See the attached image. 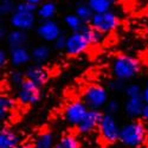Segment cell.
I'll return each instance as SVG.
<instances>
[{
    "mask_svg": "<svg viewBox=\"0 0 148 148\" xmlns=\"http://www.w3.org/2000/svg\"><path fill=\"white\" fill-rule=\"evenodd\" d=\"M123 146L128 148H140L147 141V129L143 122L133 119L125 123L120 130V140Z\"/></svg>",
    "mask_w": 148,
    "mask_h": 148,
    "instance_id": "1",
    "label": "cell"
},
{
    "mask_svg": "<svg viewBox=\"0 0 148 148\" xmlns=\"http://www.w3.org/2000/svg\"><path fill=\"white\" fill-rule=\"evenodd\" d=\"M112 72L115 78L122 82H128L140 75L141 63L133 56L120 55L112 62Z\"/></svg>",
    "mask_w": 148,
    "mask_h": 148,
    "instance_id": "2",
    "label": "cell"
},
{
    "mask_svg": "<svg viewBox=\"0 0 148 148\" xmlns=\"http://www.w3.org/2000/svg\"><path fill=\"white\" fill-rule=\"evenodd\" d=\"M82 97L89 109H102L109 101V92L101 84H90L83 90Z\"/></svg>",
    "mask_w": 148,
    "mask_h": 148,
    "instance_id": "3",
    "label": "cell"
},
{
    "mask_svg": "<svg viewBox=\"0 0 148 148\" xmlns=\"http://www.w3.org/2000/svg\"><path fill=\"white\" fill-rule=\"evenodd\" d=\"M38 84L29 78H25L17 87V98L24 106H34L40 101L42 92Z\"/></svg>",
    "mask_w": 148,
    "mask_h": 148,
    "instance_id": "4",
    "label": "cell"
},
{
    "mask_svg": "<svg viewBox=\"0 0 148 148\" xmlns=\"http://www.w3.org/2000/svg\"><path fill=\"white\" fill-rule=\"evenodd\" d=\"M97 129L100 132L102 140H104L109 145H113L120 140L121 127L119 126L117 120L115 119V116L113 114L104 113Z\"/></svg>",
    "mask_w": 148,
    "mask_h": 148,
    "instance_id": "5",
    "label": "cell"
},
{
    "mask_svg": "<svg viewBox=\"0 0 148 148\" xmlns=\"http://www.w3.org/2000/svg\"><path fill=\"white\" fill-rule=\"evenodd\" d=\"M90 45H92L91 42L82 30L72 31L66 38V46L64 51L69 56H78L87 51Z\"/></svg>",
    "mask_w": 148,
    "mask_h": 148,
    "instance_id": "6",
    "label": "cell"
},
{
    "mask_svg": "<svg viewBox=\"0 0 148 148\" xmlns=\"http://www.w3.org/2000/svg\"><path fill=\"white\" fill-rule=\"evenodd\" d=\"M89 24L91 26H94L96 30L101 31L106 34V33L113 32L114 30L117 29L120 24V19L113 11H108V12H103V13H94Z\"/></svg>",
    "mask_w": 148,
    "mask_h": 148,
    "instance_id": "7",
    "label": "cell"
},
{
    "mask_svg": "<svg viewBox=\"0 0 148 148\" xmlns=\"http://www.w3.org/2000/svg\"><path fill=\"white\" fill-rule=\"evenodd\" d=\"M88 110H89V107L85 104V102L83 100L82 101L81 100L71 101L64 108V113H63L64 120L68 125L77 127V125L82 121V119L85 116V114L88 113Z\"/></svg>",
    "mask_w": 148,
    "mask_h": 148,
    "instance_id": "8",
    "label": "cell"
},
{
    "mask_svg": "<svg viewBox=\"0 0 148 148\" xmlns=\"http://www.w3.org/2000/svg\"><path fill=\"white\" fill-rule=\"evenodd\" d=\"M103 115L104 113L101 112V109H89L82 121L77 125L78 133L82 135H88L92 133L96 128H98Z\"/></svg>",
    "mask_w": 148,
    "mask_h": 148,
    "instance_id": "9",
    "label": "cell"
},
{
    "mask_svg": "<svg viewBox=\"0 0 148 148\" xmlns=\"http://www.w3.org/2000/svg\"><path fill=\"white\" fill-rule=\"evenodd\" d=\"M37 36L46 43H53L58 37L62 34V29L59 24L53 19L43 20L36 29Z\"/></svg>",
    "mask_w": 148,
    "mask_h": 148,
    "instance_id": "10",
    "label": "cell"
},
{
    "mask_svg": "<svg viewBox=\"0 0 148 148\" xmlns=\"http://www.w3.org/2000/svg\"><path fill=\"white\" fill-rule=\"evenodd\" d=\"M10 24L13 29L30 31L36 25V12L14 11L10 16Z\"/></svg>",
    "mask_w": 148,
    "mask_h": 148,
    "instance_id": "11",
    "label": "cell"
},
{
    "mask_svg": "<svg viewBox=\"0 0 148 148\" xmlns=\"http://www.w3.org/2000/svg\"><path fill=\"white\" fill-rule=\"evenodd\" d=\"M25 77L38 84L39 87H44V85L50 81V71L47 70L43 64L36 63L32 65H29L25 70Z\"/></svg>",
    "mask_w": 148,
    "mask_h": 148,
    "instance_id": "12",
    "label": "cell"
},
{
    "mask_svg": "<svg viewBox=\"0 0 148 148\" xmlns=\"http://www.w3.org/2000/svg\"><path fill=\"white\" fill-rule=\"evenodd\" d=\"M146 102L142 96L139 97H127V100L123 106L125 113L130 119H139L142 115V110Z\"/></svg>",
    "mask_w": 148,
    "mask_h": 148,
    "instance_id": "13",
    "label": "cell"
},
{
    "mask_svg": "<svg viewBox=\"0 0 148 148\" xmlns=\"http://www.w3.org/2000/svg\"><path fill=\"white\" fill-rule=\"evenodd\" d=\"M10 62L14 68H19L23 65H26L32 59L31 52L25 46H17L10 49Z\"/></svg>",
    "mask_w": 148,
    "mask_h": 148,
    "instance_id": "14",
    "label": "cell"
},
{
    "mask_svg": "<svg viewBox=\"0 0 148 148\" xmlns=\"http://www.w3.org/2000/svg\"><path fill=\"white\" fill-rule=\"evenodd\" d=\"M20 145V136L17 132L8 127L0 130V148H17Z\"/></svg>",
    "mask_w": 148,
    "mask_h": 148,
    "instance_id": "15",
    "label": "cell"
},
{
    "mask_svg": "<svg viewBox=\"0 0 148 148\" xmlns=\"http://www.w3.org/2000/svg\"><path fill=\"white\" fill-rule=\"evenodd\" d=\"M6 43L10 47H17V46H24L27 42V34L26 31L13 29L6 34Z\"/></svg>",
    "mask_w": 148,
    "mask_h": 148,
    "instance_id": "16",
    "label": "cell"
},
{
    "mask_svg": "<svg viewBox=\"0 0 148 148\" xmlns=\"http://www.w3.org/2000/svg\"><path fill=\"white\" fill-rule=\"evenodd\" d=\"M50 56H51V49L47 45L40 44V45L34 46L31 50V57L34 63L43 64L50 58Z\"/></svg>",
    "mask_w": 148,
    "mask_h": 148,
    "instance_id": "17",
    "label": "cell"
},
{
    "mask_svg": "<svg viewBox=\"0 0 148 148\" xmlns=\"http://www.w3.org/2000/svg\"><path fill=\"white\" fill-rule=\"evenodd\" d=\"M56 13H57V5L53 1H44L38 6V10H37V16L42 20L53 19Z\"/></svg>",
    "mask_w": 148,
    "mask_h": 148,
    "instance_id": "18",
    "label": "cell"
},
{
    "mask_svg": "<svg viewBox=\"0 0 148 148\" xmlns=\"http://www.w3.org/2000/svg\"><path fill=\"white\" fill-rule=\"evenodd\" d=\"M55 143H56V139L51 132H42L36 138L33 146L34 148H53Z\"/></svg>",
    "mask_w": 148,
    "mask_h": 148,
    "instance_id": "19",
    "label": "cell"
},
{
    "mask_svg": "<svg viewBox=\"0 0 148 148\" xmlns=\"http://www.w3.org/2000/svg\"><path fill=\"white\" fill-rule=\"evenodd\" d=\"M16 101L8 95H1L0 96V120L4 121L8 117L11 112L14 109Z\"/></svg>",
    "mask_w": 148,
    "mask_h": 148,
    "instance_id": "20",
    "label": "cell"
},
{
    "mask_svg": "<svg viewBox=\"0 0 148 148\" xmlns=\"http://www.w3.org/2000/svg\"><path fill=\"white\" fill-rule=\"evenodd\" d=\"M53 148H81V146L76 135L68 133V134H64L63 136H60L56 141Z\"/></svg>",
    "mask_w": 148,
    "mask_h": 148,
    "instance_id": "21",
    "label": "cell"
},
{
    "mask_svg": "<svg viewBox=\"0 0 148 148\" xmlns=\"http://www.w3.org/2000/svg\"><path fill=\"white\" fill-rule=\"evenodd\" d=\"M81 30L88 36V38H89V40L91 42L92 45L101 43L104 39V33L101 32V31H98V30H96L94 26L90 25V24H84Z\"/></svg>",
    "mask_w": 148,
    "mask_h": 148,
    "instance_id": "22",
    "label": "cell"
},
{
    "mask_svg": "<svg viewBox=\"0 0 148 148\" xmlns=\"http://www.w3.org/2000/svg\"><path fill=\"white\" fill-rule=\"evenodd\" d=\"M114 0H88V5L91 7L94 13H103L110 11Z\"/></svg>",
    "mask_w": 148,
    "mask_h": 148,
    "instance_id": "23",
    "label": "cell"
},
{
    "mask_svg": "<svg viewBox=\"0 0 148 148\" xmlns=\"http://www.w3.org/2000/svg\"><path fill=\"white\" fill-rule=\"evenodd\" d=\"M64 24H65V26L72 31H79L83 25H84V21L76 14V13H69L64 17Z\"/></svg>",
    "mask_w": 148,
    "mask_h": 148,
    "instance_id": "24",
    "label": "cell"
},
{
    "mask_svg": "<svg viewBox=\"0 0 148 148\" xmlns=\"http://www.w3.org/2000/svg\"><path fill=\"white\" fill-rule=\"evenodd\" d=\"M75 13L85 23L88 24L90 23L92 16H94V11L91 10V7L88 5V4H79L77 5L76 10H75Z\"/></svg>",
    "mask_w": 148,
    "mask_h": 148,
    "instance_id": "25",
    "label": "cell"
},
{
    "mask_svg": "<svg viewBox=\"0 0 148 148\" xmlns=\"http://www.w3.org/2000/svg\"><path fill=\"white\" fill-rule=\"evenodd\" d=\"M123 91H125L127 97H139V96H142L143 89L138 83H129L128 85H126Z\"/></svg>",
    "mask_w": 148,
    "mask_h": 148,
    "instance_id": "26",
    "label": "cell"
},
{
    "mask_svg": "<svg viewBox=\"0 0 148 148\" xmlns=\"http://www.w3.org/2000/svg\"><path fill=\"white\" fill-rule=\"evenodd\" d=\"M16 11V4L13 0H1L0 1V14L11 16Z\"/></svg>",
    "mask_w": 148,
    "mask_h": 148,
    "instance_id": "27",
    "label": "cell"
},
{
    "mask_svg": "<svg viewBox=\"0 0 148 148\" xmlns=\"http://www.w3.org/2000/svg\"><path fill=\"white\" fill-rule=\"evenodd\" d=\"M38 10V6L34 5V4H31V3H27V1H21L18 3L16 5V11H23V12H37Z\"/></svg>",
    "mask_w": 148,
    "mask_h": 148,
    "instance_id": "28",
    "label": "cell"
},
{
    "mask_svg": "<svg viewBox=\"0 0 148 148\" xmlns=\"http://www.w3.org/2000/svg\"><path fill=\"white\" fill-rule=\"evenodd\" d=\"M25 73H23L20 71H12L10 73V76H8V79L10 82L14 85V87H18V85L25 79Z\"/></svg>",
    "mask_w": 148,
    "mask_h": 148,
    "instance_id": "29",
    "label": "cell"
},
{
    "mask_svg": "<svg viewBox=\"0 0 148 148\" xmlns=\"http://www.w3.org/2000/svg\"><path fill=\"white\" fill-rule=\"evenodd\" d=\"M104 108H106V113L115 115L120 110V102L117 100H115V98H109V101L107 102Z\"/></svg>",
    "mask_w": 148,
    "mask_h": 148,
    "instance_id": "30",
    "label": "cell"
},
{
    "mask_svg": "<svg viewBox=\"0 0 148 148\" xmlns=\"http://www.w3.org/2000/svg\"><path fill=\"white\" fill-rule=\"evenodd\" d=\"M66 38H68V36H64V34H60L58 38L53 42V46L56 50H65V46H66Z\"/></svg>",
    "mask_w": 148,
    "mask_h": 148,
    "instance_id": "31",
    "label": "cell"
},
{
    "mask_svg": "<svg viewBox=\"0 0 148 148\" xmlns=\"http://www.w3.org/2000/svg\"><path fill=\"white\" fill-rule=\"evenodd\" d=\"M125 83H123L122 81L115 78L114 81H112L109 83V89L110 90H113V91H121V90H125V85H123Z\"/></svg>",
    "mask_w": 148,
    "mask_h": 148,
    "instance_id": "32",
    "label": "cell"
},
{
    "mask_svg": "<svg viewBox=\"0 0 148 148\" xmlns=\"http://www.w3.org/2000/svg\"><path fill=\"white\" fill-rule=\"evenodd\" d=\"M7 58H10V55H7V52L4 50V49H1L0 50V66L4 68L7 63Z\"/></svg>",
    "mask_w": 148,
    "mask_h": 148,
    "instance_id": "33",
    "label": "cell"
},
{
    "mask_svg": "<svg viewBox=\"0 0 148 148\" xmlns=\"http://www.w3.org/2000/svg\"><path fill=\"white\" fill-rule=\"evenodd\" d=\"M141 119H142L143 121H147V122H148V102H146V104H145V107H143Z\"/></svg>",
    "mask_w": 148,
    "mask_h": 148,
    "instance_id": "34",
    "label": "cell"
},
{
    "mask_svg": "<svg viewBox=\"0 0 148 148\" xmlns=\"http://www.w3.org/2000/svg\"><path fill=\"white\" fill-rule=\"evenodd\" d=\"M142 97H143L145 102H148V81H147V84H146V88L142 91Z\"/></svg>",
    "mask_w": 148,
    "mask_h": 148,
    "instance_id": "35",
    "label": "cell"
},
{
    "mask_svg": "<svg viewBox=\"0 0 148 148\" xmlns=\"http://www.w3.org/2000/svg\"><path fill=\"white\" fill-rule=\"evenodd\" d=\"M23 1H27V3H31V4H34L37 6H39L40 4H43L45 0H23Z\"/></svg>",
    "mask_w": 148,
    "mask_h": 148,
    "instance_id": "36",
    "label": "cell"
},
{
    "mask_svg": "<svg viewBox=\"0 0 148 148\" xmlns=\"http://www.w3.org/2000/svg\"><path fill=\"white\" fill-rule=\"evenodd\" d=\"M17 148H34V146L31 145V143H29V142H24V143L20 142V145Z\"/></svg>",
    "mask_w": 148,
    "mask_h": 148,
    "instance_id": "37",
    "label": "cell"
},
{
    "mask_svg": "<svg viewBox=\"0 0 148 148\" xmlns=\"http://www.w3.org/2000/svg\"><path fill=\"white\" fill-rule=\"evenodd\" d=\"M123 1H129V0H123Z\"/></svg>",
    "mask_w": 148,
    "mask_h": 148,
    "instance_id": "38",
    "label": "cell"
},
{
    "mask_svg": "<svg viewBox=\"0 0 148 148\" xmlns=\"http://www.w3.org/2000/svg\"><path fill=\"white\" fill-rule=\"evenodd\" d=\"M146 148H148V146H147V147H146Z\"/></svg>",
    "mask_w": 148,
    "mask_h": 148,
    "instance_id": "39",
    "label": "cell"
}]
</instances>
